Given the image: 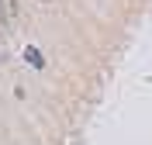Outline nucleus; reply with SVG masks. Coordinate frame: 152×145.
<instances>
[{
    "mask_svg": "<svg viewBox=\"0 0 152 145\" xmlns=\"http://www.w3.org/2000/svg\"><path fill=\"white\" fill-rule=\"evenodd\" d=\"M24 55H28V62H31V66H45V59H42V52H38L35 45H31L28 52H24Z\"/></svg>",
    "mask_w": 152,
    "mask_h": 145,
    "instance_id": "obj_1",
    "label": "nucleus"
},
{
    "mask_svg": "<svg viewBox=\"0 0 152 145\" xmlns=\"http://www.w3.org/2000/svg\"><path fill=\"white\" fill-rule=\"evenodd\" d=\"M0 21H7V10H4V0H0Z\"/></svg>",
    "mask_w": 152,
    "mask_h": 145,
    "instance_id": "obj_2",
    "label": "nucleus"
}]
</instances>
